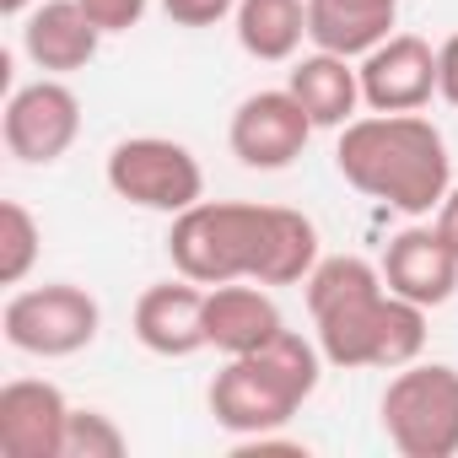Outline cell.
Segmentation results:
<instances>
[{
  "label": "cell",
  "instance_id": "6da1fadb",
  "mask_svg": "<svg viewBox=\"0 0 458 458\" xmlns=\"http://www.w3.org/2000/svg\"><path fill=\"white\" fill-rule=\"evenodd\" d=\"M335 167L367 199H383L404 216H437L453 189V157L431 119L420 114H367L340 130Z\"/></svg>",
  "mask_w": 458,
  "mask_h": 458
},
{
  "label": "cell",
  "instance_id": "7a4b0ae2",
  "mask_svg": "<svg viewBox=\"0 0 458 458\" xmlns=\"http://www.w3.org/2000/svg\"><path fill=\"white\" fill-rule=\"evenodd\" d=\"M318 372H324V351L297 329H281L270 345L249 356H226V367L210 377V415L238 442L265 437L318 394Z\"/></svg>",
  "mask_w": 458,
  "mask_h": 458
},
{
  "label": "cell",
  "instance_id": "3957f363",
  "mask_svg": "<svg viewBox=\"0 0 458 458\" xmlns=\"http://www.w3.org/2000/svg\"><path fill=\"white\" fill-rule=\"evenodd\" d=\"M270 249V205H243V199H199L173 216L167 254L173 270L221 286V281H259Z\"/></svg>",
  "mask_w": 458,
  "mask_h": 458
},
{
  "label": "cell",
  "instance_id": "277c9868",
  "mask_svg": "<svg viewBox=\"0 0 458 458\" xmlns=\"http://www.w3.org/2000/svg\"><path fill=\"white\" fill-rule=\"evenodd\" d=\"M318 329V351L329 367H383V372H399L410 361H420L426 351V308L420 302H404L394 297L388 286L367 292V297H351L329 313L313 318Z\"/></svg>",
  "mask_w": 458,
  "mask_h": 458
},
{
  "label": "cell",
  "instance_id": "5b68a950",
  "mask_svg": "<svg viewBox=\"0 0 458 458\" xmlns=\"http://www.w3.org/2000/svg\"><path fill=\"white\" fill-rule=\"evenodd\" d=\"M383 431L404 458H453L458 453V367L410 361L383 388Z\"/></svg>",
  "mask_w": 458,
  "mask_h": 458
},
{
  "label": "cell",
  "instance_id": "8992f818",
  "mask_svg": "<svg viewBox=\"0 0 458 458\" xmlns=\"http://www.w3.org/2000/svg\"><path fill=\"white\" fill-rule=\"evenodd\" d=\"M0 329H6L12 351L60 361V356H76V351H87L98 340L103 308H98L92 292H81L71 281H49V286L17 292L6 302V313H0Z\"/></svg>",
  "mask_w": 458,
  "mask_h": 458
},
{
  "label": "cell",
  "instance_id": "52a82bcc",
  "mask_svg": "<svg viewBox=\"0 0 458 458\" xmlns=\"http://www.w3.org/2000/svg\"><path fill=\"white\" fill-rule=\"evenodd\" d=\"M108 189L140 210H162V216H178L189 205L205 199V173L194 162V151L183 140H167V135H130L108 151V167H103Z\"/></svg>",
  "mask_w": 458,
  "mask_h": 458
},
{
  "label": "cell",
  "instance_id": "ba28073f",
  "mask_svg": "<svg viewBox=\"0 0 458 458\" xmlns=\"http://www.w3.org/2000/svg\"><path fill=\"white\" fill-rule=\"evenodd\" d=\"M0 135H6V151L17 162L49 167L81 135V98L60 76H38V81H28V87L12 92L6 119H0Z\"/></svg>",
  "mask_w": 458,
  "mask_h": 458
},
{
  "label": "cell",
  "instance_id": "9c48e42d",
  "mask_svg": "<svg viewBox=\"0 0 458 458\" xmlns=\"http://www.w3.org/2000/svg\"><path fill=\"white\" fill-rule=\"evenodd\" d=\"M313 130L318 124L292 98V87H276V92H254V98L238 103L233 124H226V146H233V157L243 167H254V173H281L308 151Z\"/></svg>",
  "mask_w": 458,
  "mask_h": 458
},
{
  "label": "cell",
  "instance_id": "30bf717a",
  "mask_svg": "<svg viewBox=\"0 0 458 458\" xmlns=\"http://www.w3.org/2000/svg\"><path fill=\"white\" fill-rule=\"evenodd\" d=\"M361 71V103L372 114H420L437 98V49L420 33H388Z\"/></svg>",
  "mask_w": 458,
  "mask_h": 458
},
{
  "label": "cell",
  "instance_id": "8fae6325",
  "mask_svg": "<svg viewBox=\"0 0 458 458\" xmlns=\"http://www.w3.org/2000/svg\"><path fill=\"white\" fill-rule=\"evenodd\" d=\"M71 399L44 377H17L0 388V453L6 458H60Z\"/></svg>",
  "mask_w": 458,
  "mask_h": 458
},
{
  "label": "cell",
  "instance_id": "7c38bea8",
  "mask_svg": "<svg viewBox=\"0 0 458 458\" xmlns=\"http://www.w3.org/2000/svg\"><path fill=\"white\" fill-rule=\"evenodd\" d=\"M135 340L151 351V356H167V361H183L194 351H205V292L199 281H162V286H146L140 302H135Z\"/></svg>",
  "mask_w": 458,
  "mask_h": 458
},
{
  "label": "cell",
  "instance_id": "4fadbf2b",
  "mask_svg": "<svg viewBox=\"0 0 458 458\" xmlns=\"http://www.w3.org/2000/svg\"><path fill=\"white\" fill-rule=\"evenodd\" d=\"M383 281H388V292L404 297V302L442 308V302L458 292V254L442 243L437 226H404L399 238H388Z\"/></svg>",
  "mask_w": 458,
  "mask_h": 458
},
{
  "label": "cell",
  "instance_id": "5bb4252c",
  "mask_svg": "<svg viewBox=\"0 0 458 458\" xmlns=\"http://www.w3.org/2000/svg\"><path fill=\"white\" fill-rule=\"evenodd\" d=\"M286 329L276 297L259 281H221L205 292V340L221 356H249Z\"/></svg>",
  "mask_w": 458,
  "mask_h": 458
},
{
  "label": "cell",
  "instance_id": "9a60e30c",
  "mask_svg": "<svg viewBox=\"0 0 458 458\" xmlns=\"http://www.w3.org/2000/svg\"><path fill=\"white\" fill-rule=\"evenodd\" d=\"M103 28L81 12V0H44L22 22V49L44 76H71L98 60Z\"/></svg>",
  "mask_w": 458,
  "mask_h": 458
},
{
  "label": "cell",
  "instance_id": "2e32d148",
  "mask_svg": "<svg viewBox=\"0 0 458 458\" xmlns=\"http://www.w3.org/2000/svg\"><path fill=\"white\" fill-rule=\"evenodd\" d=\"M286 87H292V98L308 108V119L318 130H345L356 119V108H361V71L345 55H324V49L302 55L292 65Z\"/></svg>",
  "mask_w": 458,
  "mask_h": 458
},
{
  "label": "cell",
  "instance_id": "e0dca14e",
  "mask_svg": "<svg viewBox=\"0 0 458 458\" xmlns=\"http://www.w3.org/2000/svg\"><path fill=\"white\" fill-rule=\"evenodd\" d=\"M399 22V6H372V0H308V44L324 55L367 60Z\"/></svg>",
  "mask_w": 458,
  "mask_h": 458
},
{
  "label": "cell",
  "instance_id": "ac0fdd59",
  "mask_svg": "<svg viewBox=\"0 0 458 458\" xmlns=\"http://www.w3.org/2000/svg\"><path fill=\"white\" fill-rule=\"evenodd\" d=\"M233 28H238L243 55H254L265 65H286V60H297V49L308 38V0H238Z\"/></svg>",
  "mask_w": 458,
  "mask_h": 458
},
{
  "label": "cell",
  "instance_id": "d6986e66",
  "mask_svg": "<svg viewBox=\"0 0 458 458\" xmlns=\"http://www.w3.org/2000/svg\"><path fill=\"white\" fill-rule=\"evenodd\" d=\"M302 286H308V313L318 318V313H329L351 297H367L388 281H383V265H367L361 254H335V259H318Z\"/></svg>",
  "mask_w": 458,
  "mask_h": 458
},
{
  "label": "cell",
  "instance_id": "ffe728a7",
  "mask_svg": "<svg viewBox=\"0 0 458 458\" xmlns=\"http://www.w3.org/2000/svg\"><path fill=\"white\" fill-rule=\"evenodd\" d=\"M38 249H44V226L33 221L22 199H6L0 205V281L22 286L38 265Z\"/></svg>",
  "mask_w": 458,
  "mask_h": 458
},
{
  "label": "cell",
  "instance_id": "44dd1931",
  "mask_svg": "<svg viewBox=\"0 0 458 458\" xmlns=\"http://www.w3.org/2000/svg\"><path fill=\"white\" fill-rule=\"evenodd\" d=\"M124 431L114 426V415L103 410H76L71 404V420H65V453L60 458H124Z\"/></svg>",
  "mask_w": 458,
  "mask_h": 458
},
{
  "label": "cell",
  "instance_id": "7402d4cb",
  "mask_svg": "<svg viewBox=\"0 0 458 458\" xmlns=\"http://www.w3.org/2000/svg\"><path fill=\"white\" fill-rule=\"evenodd\" d=\"M162 12L178 28H216L238 12V0H162Z\"/></svg>",
  "mask_w": 458,
  "mask_h": 458
},
{
  "label": "cell",
  "instance_id": "603a6c76",
  "mask_svg": "<svg viewBox=\"0 0 458 458\" xmlns=\"http://www.w3.org/2000/svg\"><path fill=\"white\" fill-rule=\"evenodd\" d=\"M81 12L103 28V38L108 33H130L140 17H146V0H81Z\"/></svg>",
  "mask_w": 458,
  "mask_h": 458
},
{
  "label": "cell",
  "instance_id": "cb8c5ba5",
  "mask_svg": "<svg viewBox=\"0 0 458 458\" xmlns=\"http://www.w3.org/2000/svg\"><path fill=\"white\" fill-rule=\"evenodd\" d=\"M437 98H447L458 108V33L437 49Z\"/></svg>",
  "mask_w": 458,
  "mask_h": 458
},
{
  "label": "cell",
  "instance_id": "d4e9b609",
  "mask_svg": "<svg viewBox=\"0 0 458 458\" xmlns=\"http://www.w3.org/2000/svg\"><path fill=\"white\" fill-rule=\"evenodd\" d=\"M431 226L442 233V243L458 254V189H447V194H442V205H437V221H431Z\"/></svg>",
  "mask_w": 458,
  "mask_h": 458
},
{
  "label": "cell",
  "instance_id": "484cf974",
  "mask_svg": "<svg viewBox=\"0 0 458 458\" xmlns=\"http://www.w3.org/2000/svg\"><path fill=\"white\" fill-rule=\"evenodd\" d=\"M28 6H33V0H0V12H6V17H28Z\"/></svg>",
  "mask_w": 458,
  "mask_h": 458
},
{
  "label": "cell",
  "instance_id": "4316f807",
  "mask_svg": "<svg viewBox=\"0 0 458 458\" xmlns=\"http://www.w3.org/2000/svg\"><path fill=\"white\" fill-rule=\"evenodd\" d=\"M372 6H399V0H372Z\"/></svg>",
  "mask_w": 458,
  "mask_h": 458
}]
</instances>
